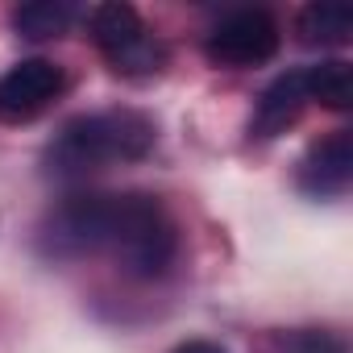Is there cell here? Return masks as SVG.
I'll return each instance as SVG.
<instances>
[{
  "label": "cell",
  "mask_w": 353,
  "mask_h": 353,
  "mask_svg": "<svg viewBox=\"0 0 353 353\" xmlns=\"http://www.w3.org/2000/svg\"><path fill=\"white\" fill-rule=\"evenodd\" d=\"M50 245L59 254L108 250L137 279H158L174 262L179 237L154 196H71L50 216Z\"/></svg>",
  "instance_id": "obj_1"
},
{
  "label": "cell",
  "mask_w": 353,
  "mask_h": 353,
  "mask_svg": "<svg viewBox=\"0 0 353 353\" xmlns=\"http://www.w3.org/2000/svg\"><path fill=\"white\" fill-rule=\"evenodd\" d=\"M154 121L137 108H104L88 112L63 125V133L46 150V170L59 179H79V174L117 166V162H137L154 150Z\"/></svg>",
  "instance_id": "obj_2"
},
{
  "label": "cell",
  "mask_w": 353,
  "mask_h": 353,
  "mask_svg": "<svg viewBox=\"0 0 353 353\" xmlns=\"http://www.w3.org/2000/svg\"><path fill=\"white\" fill-rule=\"evenodd\" d=\"M92 42L104 50V59L121 75H150L166 59L162 46L145 34L137 9L133 5H121V0L92 9Z\"/></svg>",
  "instance_id": "obj_3"
},
{
  "label": "cell",
  "mask_w": 353,
  "mask_h": 353,
  "mask_svg": "<svg viewBox=\"0 0 353 353\" xmlns=\"http://www.w3.org/2000/svg\"><path fill=\"white\" fill-rule=\"evenodd\" d=\"M204 54L216 67H258L279 54V21L266 9L229 13L204 42Z\"/></svg>",
  "instance_id": "obj_4"
},
{
  "label": "cell",
  "mask_w": 353,
  "mask_h": 353,
  "mask_svg": "<svg viewBox=\"0 0 353 353\" xmlns=\"http://www.w3.org/2000/svg\"><path fill=\"white\" fill-rule=\"evenodd\" d=\"M63 92V67L50 59H26L0 75V121L21 125L46 112Z\"/></svg>",
  "instance_id": "obj_5"
},
{
  "label": "cell",
  "mask_w": 353,
  "mask_h": 353,
  "mask_svg": "<svg viewBox=\"0 0 353 353\" xmlns=\"http://www.w3.org/2000/svg\"><path fill=\"white\" fill-rule=\"evenodd\" d=\"M349 183H353V137L349 129H336L332 137L312 145L307 158L299 162V188L316 200H332L345 196Z\"/></svg>",
  "instance_id": "obj_6"
},
{
  "label": "cell",
  "mask_w": 353,
  "mask_h": 353,
  "mask_svg": "<svg viewBox=\"0 0 353 353\" xmlns=\"http://www.w3.org/2000/svg\"><path fill=\"white\" fill-rule=\"evenodd\" d=\"M303 104H307L303 71H287V75H279V79L262 92V100H258L254 133H258V137H274V133H283V129L303 112Z\"/></svg>",
  "instance_id": "obj_7"
},
{
  "label": "cell",
  "mask_w": 353,
  "mask_h": 353,
  "mask_svg": "<svg viewBox=\"0 0 353 353\" xmlns=\"http://www.w3.org/2000/svg\"><path fill=\"white\" fill-rule=\"evenodd\" d=\"M303 46H345L353 38V9L336 0H316L295 21Z\"/></svg>",
  "instance_id": "obj_8"
},
{
  "label": "cell",
  "mask_w": 353,
  "mask_h": 353,
  "mask_svg": "<svg viewBox=\"0 0 353 353\" xmlns=\"http://www.w3.org/2000/svg\"><path fill=\"white\" fill-rule=\"evenodd\" d=\"M303 83H307V104H324L332 112H345L353 104V67L332 59V63H316L303 67Z\"/></svg>",
  "instance_id": "obj_9"
},
{
  "label": "cell",
  "mask_w": 353,
  "mask_h": 353,
  "mask_svg": "<svg viewBox=\"0 0 353 353\" xmlns=\"http://www.w3.org/2000/svg\"><path fill=\"white\" fill-rule=\"evenodd\" d=\"M79 9L71 0H34V5H21L13 13V26L21 38H59L75 26Z\"/></svg>",
  "instance_id": "obj_10"
},
{
  "label": "cell",
  "mask_w": 353,
  "mask_h": 353,
  "mask_svg": "<svg viewBox=\"0 0 353 353\" xmlns=\"http://www.w3.org/2000/svg\"><path fill=\"white\" fill-rule=\"evenodd\" d=\"M279 353H349V345L328 328H295L279 341Z\"/></svg>",
  "instance_id": "obj_11"
},
{
  "label": "cell",
  "mask_w": 353,
  "mask_h": 353,
  "mask_svg": "<svg viewBox=\"0 0 353 353\" xmlns=\"http://www.w3.org/2000/svg\"><path fill=\"white\" fill-rule=\"evenodd\" d=\"M174 353H225V349H221L216 341H183Z\"/></svg>",
  "instance_id": "obj_12"
}]
</instances>
